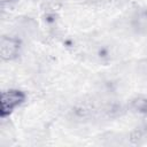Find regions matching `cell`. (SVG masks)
Returning <instances> with one entry per match:
<instances>
[{"mask_svg": "<svg viewBox=\"0 0 147 147\" xmlns=\"http://www.w3.org/2000/svg\"><path fill=\"white\" fill-rule=\"evenodd\" d=\"M20 49V44L16 39L9 37H2L0 42V55L2 60L14 59Z\"/></svg>", "mask_w": 147, "mask_h": 147, "instance_id": "obj_2", "label": "cell"}, {"mask_svg": "<svg viewBox=\"0 0 147 147\" xmlns=\"http://www.w3.org/2000/svg\"><path fill=\"white\" fill-rule=\"evenodd\" d=\"M25 99L23 92L17 90H9L2 92L1 94V116H6L13 111L18 105H21Z\"/></svg>", "mask_w": 147, "mask_h": 147, "instance_id": "obj_1", "label": "cell"}, {"mask_svg": "<svg viewBox=\"0 0 147 147\" xmlns=\"http://www.w3.org/2000/svg\"><path fill=\"white\" fill-rule=\"evenodd\" d=\"M2 1H10V0H2Z\"/></svg>", "mask_w": 147, "mask_h": 147, "instance_id": "obj_3", "label": "cell"}]
</instances>
